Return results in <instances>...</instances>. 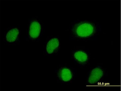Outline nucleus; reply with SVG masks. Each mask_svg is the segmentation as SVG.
<instances>
[{
  "label": "nucleus",
  "mask_w": 121,
  "mask_h": 91,
  "mask_svg": "<svg viewBox=\"0 0 121 91\" xmlns=\"http://www.w3.org/2000/svg\"><path fill=\"white\" fill-rule=\"evenodd\" d=\"M104 73L100 68H96L92 70L89 77L88 82L89 83L93 84L97 83L102 78Z\"/></svg>",
  "instance_id": "2"
},
{
  "label": "nucleus",
  "mask_w": 121,
  "mask_h": 91,
  "mask_svg": "<svg viewBox=\"0 0 121 91\" xmlns=\"http://www.w3.org/2000/svg\"><path fill=\"white\" fill-rule=\"evenodd\" d=\"M94 31V28L91 24L87 23L80 24L77 25L75 31L78 35L82 37L90 36Z\"/></svg>",
  "instance_id": "1"
},
{
  "label": "nucleus",
  "mask_w": 121,
  "mask_h": 91,
  "mask_svg": "<svg viewBox=\"0 0 121 91\" xmlns=\"http://www.w3.org/2000/svg\"><path fill=\"white\" fill-rule=\"evenodd\" d=\"M59 45V41L56 38L51 39L48 42L46 47V50L48 54H51L57 48Z\"/></svg>",
  "instance_id": "4"
},
{
  "label": "nucleus",
  "mask_w": 121,
  "mask_h": 91,
  "mask_svg": "<svg viewBox=\"0 0 121 91\" xmlns=\"http://www.w3.org/2000/svg\"><path fill=\"white\" fill-rule=\"evenodd\" d=\"M19 34V30L16 28L10 30L7 34V41L9 42H12L15 41Z\"/></svg>",
  "instance_id": "6"
},
{
  "label": "nucleus",
  "mask_w": 121,
  "mask_h": 91,
  "mask_svg": "<svg viewBox=\"0 0 121 91\" xmlns=\"http://www.w3.org/2000/svg\"><path fill=\"white\" fill-rule=\"evenodd\" d=\"M74 57L78 61L81 62H84L88 59L87 55L84 52L81 51L76 52L74 54Z\"/></svg>",
  "instance_id": "7"
},
{
  "label": "nucleus",
  "mask_w": 121,
  "mask_h": 91,
  "mask_svg": "<svg viewBox=\"0 0 121 91\" xmlns=\"http://www.w3.org/2000/svg\"><path fill=\"white\" fill-rule=\"evenodd\" d=\"M60 78L63 81L65 82L69 81L72 78V73L70 70L67 68L62 69L59 73Z\"/></svg>",
  "instance_id": "5"
},
{
  "label": "nucleus",
  "mask_w": 121,
  "mask_h": 91,
  "mask_svg": "<svg viewBox=\"0 0 121 91\" xmlns=\"http://www.w3.org/2000/svg\"><path fill=\"white\" fill-rule=\"evenodd\" d=\"M41 26L37 21H34L31 24L29 31V35L32 38H35L38 37L40 33Z\"/></svg>",
  "instance_id": "3"
}]
</instances>
